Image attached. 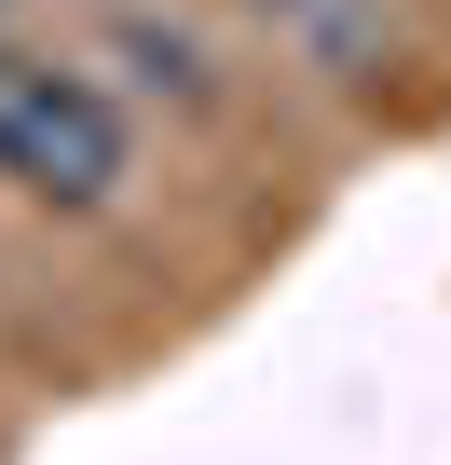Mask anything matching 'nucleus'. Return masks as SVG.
Returning a JSON list of instances; mask_svg holds the SVG:
<instances>
[{"label":"nucleus","instance_id":"1","mask_svg":"<svg viewBox=\"0 0 451 465\" xmlns=\"http://www.w3.org/2000/svg\"><path fill=\"white\" fill-rule=\"evenodd\" d=\"M0 178H15L28 205L96 219V205L123 192V110H110V83L0 42Z\"/></svg>","mask_w":451,"mask_h":465},{"label":"nucleus","instance_id":"2","mask_svg":"<svg viewBox=\"0 0 451 465\" xmlns=\"http://www.w3.org/2000/svg\"><path fill=\"white\" fill-rule=\"evenodd\" d=\"M110 55H123V83H137V96L219 110V55H205V28H178V15H123V28H110Z\"/></svg>","mask_w":451,"mask_h":465},{"label":"nucleus","instance_id":"3","mask_svg":"<svg viewBox=\"0 0 451 465\" xmlns=\"http://www.w3.org/2000/svg\"><path fill=\"white\" fill-rule=\"evenodd\" d=\"M0 15H15V0H0Z\"/></svg>","mask_w":451,"mask_h":465}]
</instances>
